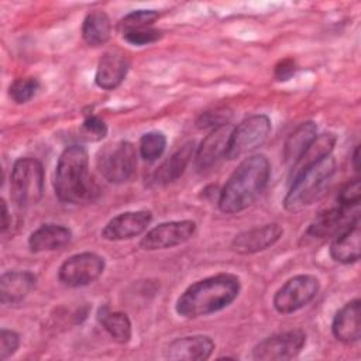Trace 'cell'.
I'll list each match as a JSON object with an SVG mask.
<instances>
[{
    "label": "cell",
    "mask_w": 361,
    "mask_h": 361,
    "mask_svg": "<svg viewBox=\"0 0 361 361\" xmlns=\"http://www.w3.org/2000/svg\"><path fill=\"white\" fill-rule=\"evenodd\" d=\"M296 72V63L293 59L290 58H285V59H281L275 68H274V76L276 80L279 82H286L289 80Z\"/></svg>",
    "instance_id": "obj_34"
},
{
    "label": "cell",
    "mask_w": 361,
    "mask_h": 361,
    "mask_svg": "<svg viewBox=\"0 0 361 361\" xmlns=\"http://www.w3.org/2000/svg\"><path fill=\"white\" fill-rule=\"evenodd\" d=\"M193 152L195 144L192 141L183 144L155 169V172L151 175L149 182L155 186H162L176 180L185 172L186 166L193 158Z\"/></svg>",
    "instance_id": "obj_22"
},
{
    "label": "cell",
    "mask_w": 361,
    "mask_h": 361,
    "mask_svg": "<svg viewBox=\"0 0 361 361\" xmlns=\"http://www.w3.org/2000/svg\"><path fill=\"white\" fill-rule=\"evenodd\" d=\"M348 213L350 210L340 206L331 207L329 210L319 213L316 219L309 224L306 231L303 233L302 241L305 244H314L336 235L340 230H343L351 221L348 219Z\"/></svg>",
    "instance_id": "obj_15"
},
{
    "label": "cell",
    "mask_w": 361,
    "mask_h": 361,
    "mask_svg": "<svg viewBox=\"0 0 361 361\" xmlns=\"http://www.w3.org/2000/svg\"><path fill=\"white\" fill-rule=\"evenodd\" d=\"M306 344V333L300 329L269 336L252 348V358L258 361H286L299 355Z\"/></svg>",
    "instance_id": "obj_10"
},
{
    "label": "cell",
    "mask_w": 361,
    "mask_h": 361,
    "mask_svg": "<svg viewBox=\"0 0 361 361\" xmlns=\"http://www.w3.org/2000/svg\"><path fill=\"white\" fill-rule=\"evenodd\" d=\"M20 347V336L14 330L1 329L0 331V360L6 361Z\"/></svg>",
    "instance_id": "obj_33"
},
{
    "label": "cell",
    "mask_w": 361,
    "mask_h": 361,
    "mask_svg": "<svg viewBox=\"0 0 361 361\" xmlns=\"http://www.w3.org/2000/svg\"><path fill=\"white\" fill-rule=\"evenodd\" d=\"M317 135V126L314 121H305L299 124L286 138L283 144V161L293 165L312 141Z\"/></svg>",
    "instance_id": "obj_23"
},
{
    "label": "cell",
    "mask_w": 361,
    "mask_h": 361,
    "mask_svg": "<svg viewBox=\"0 0 361 361\" xmlns=\"http://www.w3.org/2000/svg\"><path fill=\"white\" fill-rule=\"evenodd\" d=\"M319 290L320 282L314 275H295L275 292L272 305L278 313L290 314L309 305Z\"/></svg>",
    "instance_id": "obj_8"
},
{
    "label": "cell",
    "mask_w": 361,
    "mask_h": 361,
    "mask_svg": "<svg viewBox=\"0 0 361 361\" xmlns=\"http://www.w3.org/2000/svg\"><path fill=\"white\" fill-rule=\"evenodd\" d=\"M283 234L278 223H268L237 234L231 241V248L243 255L257 254L272 247Z\"/></svg>",
    "instance_id": "obj_13"
},
{
    "label": "cell",
    "mask_w": 361,
    "mask_h": 361,
    "mask_svg": "<svg viewBox=\"0 0 361 361\" xmlns=\"http://www.w3.org/2000/svg\"><path fill=\"white\" fill-rule=\"evenodd\" d=\"M137 151L130 141H117L104 145L97 155V169L111 183H124L135 172Z\"/></svg>",
    "instance_id": "obj_6"
},
{
    "label": "cell",
    "mask_w": 361,
    "mask_h": 361,
    "mask_svg": "<svg viewBox=\"0 0 361 361\" xmlns=\"http://www.w3.org/2000/svg\"><path fill=\"white\" fill-rule=\"evenodd\" d=\"M361 196V182L358 178L348 180L338 192L337 202L340 207L351 210L353 207L358 206Z\"/></svg>",
    "instance_id": "obj_31"
},
{
    "label": "cell",
    "mask_w": 361,
    "mask_h": 361,
    "mask_svg": "<svg viewBox=\"0 0 361 361\" xmlns=\"http://www.w3.org/2000/svg\"><path fill=\"white\" fill-rule=\"evenodd\" d=\"M271 118L267 114H254L244 118L233 128L226 158L237 159L257 149L271 133Z\"/></svg>",
    "instance_id": "obj_7"
},
{
    "label": "cell",
    "mask_w": 361,
    "mask_h": 361,
    "mask_svg": "<svg viewBox=\"0 0 361 361\" xmlns=\"http://www.w3.org/2000/svg\"><path fill=\"white\" fill-rule=\"evenodd\" d=\"M44 195L42 164L31 157L18 158L10 173V196L18 207H28Z\"/></svg>",
    "instance_id": "obj_5"
},
{
    "label": "cell",
    "mask_w": 361,
    "mask_h": 361,
    "mask_svg": "<svg viewBox=\"0 0 361 361\" xmlns=\"http://www.w3.org/2000/svg\"><path fill=\"white\" fill-rule=\"evenodd\" d=\"M334 172L336 159L331 155H327L295 175L290 179V186L283 197V207L289 212H298L310 204L331 179Z\"/></svg>",
    "instance_id": "obj_4"
},
{
    "label": "cell",
    "mask_w": 361,
    "mask_h": 361,
    "mask_svg": "<svg viewBox=\"0 0 361 361\" xmlns=\"http://www.w3.org/2000/svg\"><path fill=\"white\" fill-rule=\"evenodd\" d=\"M361 247V228L360 217L355 216L343 230H340L331 244L330 257L340 264H353L360 259Z\"/></svg>",
    "instance_id": "obj_18"
},
{
    "label": "cell",
    "mask_w": 361,
    "mask_h": 361,
    "mask_svg": "<svg viewBox=\"0 0 361 361\" xmlns=\"http://www.w3.org/2000/svg\"><path fill=\"white\" fill-rule=\"evenodd\" d=\"M38 89H39V80L37 78H32V76L18 78L10 85L8 94L13 102H16L17 104H23L30 102L37 94Z\"/></svg>",
    "instance_id": "obj_29"
},
{
    "label": "cell",
    "mask_w": 361,
    "mask_h": 361,
    "mask_svg": "<svg viewBox=\"0 0 361 361\" xmlns=\"http://www.w3.org/2000/svg\"><path fill=\"white\" fill-rule=\"evenodd\" d=\"M166 148V137L161 131H148L140 138L138 151L144 161L154 162L162 157Z\"/></svg>",
    "instance_id": "obj_27"
},
{
    "label": "cell",
    "mask_w": 361,
    "mask_h": 361,
    "mask_svg": "<svg viewBox=\"0 0 361 361\" xmlns=\"http://www.w3.org/2000/svg\"><path fill=\"white\" fill-rule=\"evenodd\" d=\"M72 240V231L62 224L45 223L35 228L28 237V247L31 252H45L61 250Z\"/></svg>",
    "instance_id": "obj_21"
},
{
    "label": "cell",
    "mask_w": 361,
    "mask_h": 361,
    "mask_svg": "<svg viewBox=\"0 0 361 361\" xmlns=\"http://www.w3.org/2000/svg\"><path fill=\"white\" fill-rule=\"evenodd\" d=\"M104 259L90 251L79 252L62 262L58 269V279L69 288H80L94 282L104 271Z\"/></svg>",
    "instance_id": "obj_9"
},
{
    "label": "cell",
    "mask_w": 361,
    "mask_h": 361,
    "mask_svg": "<svg viewBox=\"0 0 361 361\" xmlns=\"http://www.w3.org/2000/svg\"><path fill=\"white\" fill-rule=\"evenodd\" d=\"M271 165L264 154H254L238 164L219 193L217 206L223 213H238L250 207L265 190Z\"/></svg>",
    "instance_id": "obj_2"
},
{
    "label": "cell",
    "mask_w": 361,
    "mask_h": 361,
    "mask_svg": "<svg viewBox=\"0 0 361 361\" xmlns=\"http://www.w3.org/2000/svg\"><path fill=\"white\" fill-rule=\"evenodd\" d=\"M152 220L149 210L123 212L110 219L102 230V237L107 241H123L142 234Z\"/></svg>",
    "instance_id": "obj_12"
},
{
    "label": "cell",
    "mask_w": 361,
    "mask_h": 361,
    "mask_svg": "<svg viewBox=\"0 0 361 361\" xmlns=\"http://www.w3.org/2000/svg\"><path fill=\"white\" fill-rule=\"evenodd\" d=\"M337 137L333 133H323L316 135V138L312 141V144L306 148V151L300 155V158L292 165L290 171V179L306 169L307 166L316 164L317 161L323 159L327 155H331V151L336 145Z\"/></svg>",
    "instance_id": "obj_25"
},
{
    "label": "cell",
    "mask_w": 361,
    "mask_h": 361,
    "mask_svg": "<svg viewBox=\"0 0 361 361\" xmlns=\"http://www.w3.org/2000/svg\"><path fill=\"white\" fill-rule=\"evenodd\" d=\"M82 37L90 47L104 45L111 37V23L106 11L92 10L82 24Z\"/></svg>",
    "instance_id": "obj_24"
},
{
    "label": "cell",
    "mask_w": 361,
    "mask_h": 361,
    "mask_svg": "<svg viewBox=\"0 0 361 361\" xmlns=\"http://www.w3.org/2000/svg\"><path fill=\"white\" fill-rule=\"evenodd\" d=\"M233 128L230 123L216 126L202 140L195 155V165L199 171L213 166L220 158L226 157Z\"/></svg>",
    "instance_id": "obj_14"
},
{
    "label": "cell",
    "mask_w": 361,
    "mask_h": 361,
    "mask_svg": "<svg viewBox=\"0 0 361 361\" xmlns=\"http://www.w3.org/2000/svg\"><path fill=\"white\" fill-rule=\"evenodd\" d=\"M193 220H172L161 223L145 233L140 241V247L145 251L166 250L180 245L190 240L196 233Z\"/></svg>",
    "instance_id": "obj_11"
},
{
    "label": "cell",
    "mask_w": 361,
    "mask_h": 361,
    "mask_svg": "<svg viewBox=\"0 0 361 361\" xmlns=\"http://www.w3.org/2000/svg\"><path fill=\"white\" fill-rule=\"evenodd\" d=\"M97 322L116 343L126 344L130 341L133 329L131 322L126 313L113 312L107 306H102L97 310Z\"/></svg>",
    "instance_id": "obj_26"
},
{
    "label": "cell",
    "mask_w": 361,
    "mask_h": 361,
    "mask_svg": "<svg viewBox=\"0 0 361 361\" xmlns=\"http://www.w3.org/2000/svg\"><path fill=\"white\" fill-rule=\"evenodd\" d=\"M10 227V213L4 199H1V233H6Z\"/></svg>",
    "instance_id": "obj_35"
},
{
    "label": "cell",
    "mask_w": 361,
    "mask_h": 361,
    "mask_svg": "<svg viewBox=\"0 0 361 361\" xmlns=\"http://www.w3.org/2000/svg\"><path fill=\"white\" fill-rule=\"evenodd\" d=\"M214 341L206 334H193L175 338L165 350V357L173 361H204L210 358Z\"/></svg>",
    "instance_id": "obj_17"
},
{
    "label": "cell",
    "mask_w": 361,
    "mask_h": 361,
    "mask_svg": "<svg viewBox=\"0 0 361 361\" xmlns=\"http://www.w3.org/2000/svg\"><path fill=\"white\" fill-rule=\"evenodd\" d=\"M360 299H353L340 307L331 323L333 336L344 343L351 344L360 340L361 324H360Z\"/></svg>",
    "instance_id": "obj_20"
},
{
    "label": "cell",
    "mask_w": 361,
    "mask_h": 361,
    "mask_svg": "<svg viewBox=\"0 0 361 361\" xmlns=\"http://www.w3.org/2000/svg\"><path fill=\"white\" fill-rule=\"evenodd\" d=\"M161 37H162V32L157 28H152V27L123 34V39L126 42H128L131 45H137V47H142V45L157 42Z\"/></svg>",
    "instance_id": "obj_32"
},
{
    "label": "cell",
    "mask_w": 361,
    "mask_h": 361,
    "mask_svg": "<svg viewBox=\"0 0 361 361\" xmlns=\"http://www.w3.org/2000/svg\"><path fill=\"white\" fill-rule=\"evenodd\" d=\"M54 190L61 202L71 204L90 203L99 196V186L89 172V155L83 145H68L59 155Z\"/></svg>",
    "instance_id": "obj_3"
},
{
    "label": "cell",
    "mask_w": 361,
    "mask_h": 361,
    "mask_svg": "<svg viewBox=\"0 0 361 361\" xmlns=\"http://www.w3.org/2000/svg\"><path fill=\"white\" fill-rule=\"evenodd\" d=\"M159 18V13L155 10H134L124 16L118 23L121 34L149 28Z\"/></svg>",
    "instance_id": "obj_28"
},
{
    "label": "cell",
    "mask_w": 361,
    "mask_h": 361,
    "mask_svg": "<svg viewBox=\"0 0 361 361\" xmlns=\"http://www.w3.org/2000/svg\"><path fill=\"white\" fill-rule=\"evenodd\" d=\"M358 159H360V147L357 145L355 149H354V154H353V166L355 171H358Z\"/></svg>",
    "instance_id": "obj_36"
},
{
    "label": "cell",
    "mask_w": 361,
    "mask_h": 361,
    "mask_svg": "<svg viewBox=\"0 0 361 361\" xmlns=\"http://www.w3.org/2000/svg\"><path fill=\"white\" fill-rule=\"evenodd\" d=\"M130 68L128 56L120 49H109L99 59L94 82L100 89L113 90L118 87L127 76Z\"/></svg>",
    "instance_id": "obj_16"
},
{
    "label": "cell",
    "mask_w": 361,
    "mask_h": 361,
    "mask_svg": "<svg viewBox=\"0 0 361 361\" xmlns=\"http://www.w3.org/2000/svg\"><path fill=\"white\" fill-rule=\"evenodd\" d=\"M241 289L240 278L230 272H219L189 285L175 303L176 313L183 319L213 314L230 306Z\"/></svg>",
    "instance_id": "obj_1"
},
{
    "label": "cell",
    "mask_w": 361,
    "mask_h": 361,
    "mask_svg": "<svg viewBox=\"0 0 361 361\" xmlns=\"http://www.w3.org/2000/svg\"><path fill=\"white\" fill-rule=\"evenodd\" d=\"M107 135V124L96 114H89L80 126V138L86 141H100Z\"/></svg>",
    "instance_id": "obj_30"
},
{
    "label": "cell",
    "mask_w": 361,
    "mask_h": 361,
    "mask_svg": "<svg viewBox=\"0 0 361 361\" xmlns=\"http://www.w3.org/2000/svg\"><path fill=\"white\" fill-rule=\"evenodd\" d=\"M37 276L31 271H6L0 276V302L18 305L35 288Z\"/></svg>",
    "instance_id": "obj_19"
}]
</instances>
